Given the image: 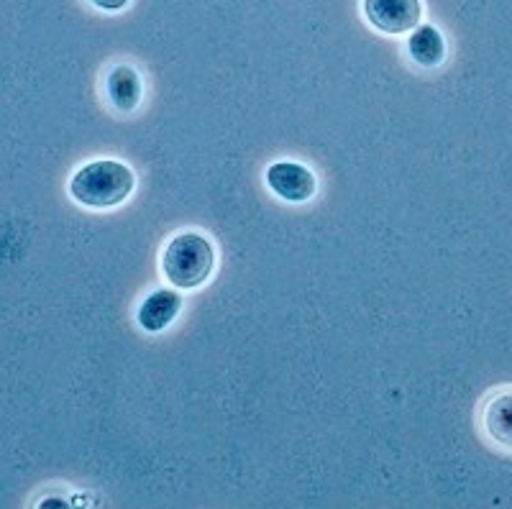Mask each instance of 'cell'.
I'll return each mask as SVG.
<instances>
[{"mask_svg": "<svg viewBox=\"0 0 512 509\" xmlns=\"http://www.w3.org/2000/svg\"><path fill=\"white\" fill-rule=\"evenodd\" d=\"M95 8H103V11H121L128 6V0H90Z\"/></svg>", "mask_w": 512, "mask_h": 509, "instance_id": "9c48e42d", "label": "cell"}, {"mask_svg": "<svg viewBox=\"0 0 512 509\" xmlns=\"http://www.w3.org/2000/svg\"><path fill=\"white\" fill-rule=\"evenodd\" d=\"M105 93H108V100L116 105L123 113H131L136 105L141 103V95H144V82H141L139 72L128 64H118L113 67L108 80H105Z\"/></svg>", "mask_w": 512, "mask_h": 509, "instance_id": "8992f818", "label": "cell"}, {"mask_svg": "<svg viewBox=\"0 0 512 509\" xmlns=\"http://www.w3.org/2000/svg\"><path fill=\"white\" fill-rule=\"evenodd\" d=\"M408 52L415 64H420L425 70H433V67H438L446 59V41H443L441 31L436 26H418L410 34Z\"/></svg>", "mask_w": 512, "mask_h": 509, "instance_id": "ba28073f", "label": "cell"}, {"mask_svg": "<svg viewBox=\"0 0 512 509\" xmlns=\"http://www.w3.org/2000/svg\"><path fill=\"white\" fill-rule=\"evenodd\" d=\"M484 430L497 446L512 451V389L495 394L484 407Z\"/></svg>", "mask_w": 512, "mask_h": 509, "instance_id": "52a82bcc", "label": "cell"}, {"mask_svg": "<svg viewBox=\"0 0 512 509\" xmlns=\"http://www.w3.org/2000/svg\"><path fill=\"white\" fill-rule=\"evenodd\" d=\"M216 269V251L213 243L198 233H180L164 246L162 272L172 287L180 290H198Z\"/></svg>", "mask_w": 512, "mask_h": 509, "instance_id": "7a4b0ae2", "label": "cell"}, {"mask_svg": "<svg viewBox=\"0 0 512 509\" xmlns=\"http://www.w3.org/2000/svg\"><path fill=\"white\" fill-rule=\"evenodd\" d=\"M136 177L131 167L116 159H98L77 169L70 180V195L85 208L108 210L131 197Z\"/></svg>", "mask_w": 512, "mask_h": 509, "instance_id": "6da1fadb", "label": "cell"}, {"mask_svg": "<svg viewBox=\"0 0 512 509\" xmlns=\"http://www.w3.org/2000/svg\"><path fill=\"white\" fill-rule=\"evenodd\" d=\"M267 187L287 203H308L318 190V182L305 164L274 162L267 169Z\"/></svg>", "mask_w": 512, "mask_h": 509, "instance_id": "277c9868", "label": "cell"}, {"mask_svg": "<svg viewBox=\"0 0 512 509\" xmlns=\"http://www.w3.org/2000/svg\"><path fill=\"white\" fill-rule=\"evenodd\" d=\"M180 310H182L180 292L157 290L141 302L136 320H139V325L146 330V333H159V330L172 325V320L180 315Z\"/></svg>", "mask_w": 512, "mask_h": 509, "instance_id": "5b68a950", "label": "cell"}, {"mask_svg": "<svg viewBox=\"0 0 512 509\" xmlns=\"http://www.w3.org/2000/svg\"><path fill=\"white\" fill-rule=\"evenodd\" d=\"M361 11L374 29L390 36L418 29L423 16L420 0H361Z\"/></svg>", "mask_w": 512, "mask_h": 509, "instance_id": "3957f363", "label": "cell"}]
</instances>
